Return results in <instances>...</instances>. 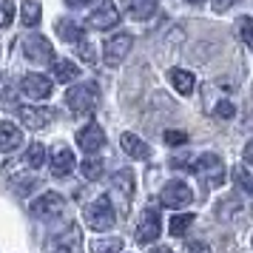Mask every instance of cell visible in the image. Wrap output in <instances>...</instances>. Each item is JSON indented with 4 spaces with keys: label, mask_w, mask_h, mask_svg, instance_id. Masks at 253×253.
<instances>
[{
    "label": "cell",
    "mask_w": 253,
    "mask_h": 253,
    "mask_svg": "<svg viewBox=\"0 0 253 253\" xmlns=\"http://www.w3.org/2000/svg\"><path fill=\"white\" fill-rule=\"evenodd\" d=\"M100 103V88H97V83H80V85H74L66 91V105H69L74 114H88L94 111Z\"/></svg>",
    "instance_id": "cell-1"
},
{
    "label": "cell",
    "mask_w": 253,
    "mask_h": 253,
    "mask_svg": "<svg viewBox=\"0 0 253 253\" xmlns=\"http://www.w3.org/2000/svg\"><path fill=\"white\" fill-rule=\"evenodd\" d=\"M194 173L199 176L202 188H219L225 182V162L219 160L216 154H202L194 162Z\"/></svg>",
    "instance_id": "cell-2"
},
{
    "label": "cell",
    "mask_w": 253,
    "mask_h": 253,
    "mask_svg": "<svg viewBox=\"0 0 253 253\" xmlns=\"http://www.w3.org/2000/svg\"><path fill=\"white\" fill-rule=\"evenodd\" d=\"M85 225L91 230H111L114 228V205L111 196H97L91 205L85 208Z\"/></svg>",
    "instance_id": "cell-3"
},
{
    "label": "cell",
    "mask_w": 253,
    "mask_h": 253,
    "mask_svg": "<svg viewBox=\"0 0 253 253\" xmlns=\"http://www.w3.org/2000/svg\"><path fill=\"white\" fill-rule=\"evenodd\" d=\"M131 46H134V37L128 35V32H120V35L114 37H108L105 40V46H103V60H105V66H120L123 60L131 54Z\"/></svg>",
    "instance_id": "cell-4"
},
{
    "label": "cell",
    "mask_w": 253,
    "mask_h": 253,
    "mask_svg": "<svg viewBox=\"0 0 253 253\" xmlns=\"http://www.w3.org/2000/svg\"><path fill=\"white\" fill-rule=\"evenodd\" d=\"M111 196L120 205V213H128V205H131V196H134V173L123 168V171L114 173L111 179Z\"/></svg>",
    "instance_id": "cell-5"
},
{
    "label": "cell",
    "mask_w": 253,
    "mask_h": 253,
    "mask_svg": "<svg viewBox=\"0 0 253 253\" xmlns=\"http://www.w3.org/2000/svg\"><path fill=\"white\" fill-rule=\"evenodd\" d=\"M66 211V199L57 194V191H46V194L32 202V216L37 219H54Z\"/></svg>",
    "instance_id": "cell-6"
},
{
    "label": "cell",
    "mask_w": 253,
    "mask_h": 253,
    "mask_svg": "<svg viewBox=\"0 0 253 253\" xmlns=\"http://www.w3.org/2000/svg\"><path fill=\"white\" fill-rule=\"evenodd\" d=\"M23 54L32 63H51L54 60V48H51V43L43 35H29L23 40Z\"/></svg>",
    "instance_id": "cell-7"
},
{
    "label": "cell",
    "mask_w": 253,
    "mask_h": 253,
    "mask_svg": "<svg viewBox=\"0 0 253 253\" xmlns=\"http://www.w3.org/2000/svg\"><path fill=\"white\" fill-rule=\"evenodd\" d=\"M191 199H194V194H191V188L185 182H168L165 188L160 191V202L165 208H185V205H191Z\"/></svg>",
    "instance_id": "cell-8"
},
{
    "label": "cell",
    "mask_w": 253,
    "mask_h": 253,
    "mask_svg": "<svg viewBox=\"0 0 253 253\" xmlns=\"http://www.w3.org/2000/svg\"><path fill=\"white\" fill-rule=\"evenodd\" d=\"M17 117H20V123H23L26 128L40 131V128H46L48 123H51L54 111H51V108H40V105H20V108H17Z\"/></svg>",
    "instance_id": "cell-9"
},
{
    "label": "cell",
    "mask_w": 253,
    "mask_h": 253,
    "mask_svg": "<svg viewBox=\"0 0 253 253\" xmlns=\"http://www.w3.org/2000/svg\"><path fill=\"white\" fill-rule=\"evenodd\" d=\"M157 236H160V213H157V208H145L137 222V242L139 245H148Z\"/></svg>",
    "instance_id": "cell-10"
},
{
    "label": "cell",
    "mask_w": 253,
    "mask_h": 253,
    "mask_svg": "<svg viewBox=\"0 0 253 253\" xmlns=\"http://www.w3.org/2000/svg\"><path fill=\"white\" fill-rule=\"evenodd\" d=\"M51 253H80L83 248V236H80V228L77 225H69V228L57 233L54 239H51Z\"/></svg>",
    "instance_id": "cell-11"
},
{
    "label": "cell",
    "mask_w": 253,
    "mask_h": 253,
    "mask_svg": "<svg viewBox=\"0 0 253 253\" xmlns=\"http://www.w3.org/2000/svg\"><path fill=\"white\" fill-rule=\"evenodd\" d=\"M51 80H48L46 74H26L23 83H20V91L26 97H32V100H48L51 97Z\"/></svg>",
    "instance_id": "cell-12"
},
{
    "label": "cell",
    "mask_w": 253,
    "mask_h": 253,
    "mask_svg": "<svg viewBox=\"0 0 253 253\" xmlns=\"http://www.w3.org/2000/svg\"><path fill=\"white\" fill-rule=\"evenodd\" d=\"M117 23H120V9H117L111 0H103L91 12V17H88V26L91 29H111Z\"/></svg>",
    "instance_id": "cell-13"
},
{
    "label": "cell",
    "mask_w": 253,
    "mask_h": 253,
    "mask_svg": "<svg viewBox=\"0 0 253 253\" xmlns=\"http://www.w3.org/2000/svg\"><path fill=\"white\" fill-rule=\"evenodd\" d=\"M77 145H80L85 154H97V151L105 145L103 128L97 126V123H88L85 128H80V134H77Z\"/></svg>",
    "instance_id": "cell-14"
},
{
    "label": "cell",
    "mask_w": 253,
    "mask_h": 253,
    "mask_svg": "<svg viewBox=\"0 0 253 253\" xmlns=\"http://www.w3.org/2000/svg\"><path fill=\"white\" fill-rule=\"evenodd\" d=\"M74 171V154L69 145H57L51 154V173L54 176H69Z\"/></svg>",
    "instance_id": "cell-15"
},
{
    "label": "cell",
    "mask_w": 253,
    "mask_h": 253,
    "mask_svg": "<svg viewBox=\"0 0 253 253\" xmlns=\"http://www.w3.org/2000/svg\"><path fill=\"white\" fill-rule=\"evenodd\" d=\"M20 145H23V131L14 123H0V151L9 154V151H17Z\"/></svg>",
    "instance_id": "cell-16"
},
{
    "label": "cell",
    "mask_w": 253,
    "mask_h": 253,
    "mask_svg": "<svg viewBox=\"0 0 253 253\" xmlns=\"http://www.w3.org/2000/svg\"><path fill=\"white\" fill-rule=\"evenodd\" d=\"M123 9L134 20H148L157 14V0H123Z\"/></svg>",
    "instance_id": "cell-17"
},
{
    "label": "cell",
    "mask_w": 253,
    "mask_h": 253,
    "mask_svg": "<svg viewBox=\"0 0 253 253\" xmlns=\"http://www.w3.org/2000/svg\"><path fill=\"white\" fill-rule=\"evenodd\" d=\"M120 145H123V151H126L128 157H134V160H148L151 157V148L137 137V134H123V137H120Z\"/></svg>",
    "instance_id": "cell-18"
},
{
    "label": "cell",
    "mask_w": 253,
    "mask_h": 253,
    "mask_svg": "<svg viewBox=\"0 0 253 253\" xmlns=\"http://www.w3.org/2000/svg\"><path fill=\"white\" fill-rule=\"evenodd\" d=\"M80 77V69L71 60H54V80L57 83H71Z\"/></svg>",
    "instance_id": "cell-19"
},
{
    "label": "cell",
    "mask_w": 253,
    "mask_h": 253,
    "mask_svg": "<svg viewBox=\"0 0 253 253\" xmlns=\"http://www.w3.org/2000/svg\"><path fill=\"white\" fill-rule=\"evenodd\" d=\"M40 14H43V9H40L37 0H23L20 3V20H23V26H37L40 23Z\"/></svg>",
    "instance_id": "cell-20"
},
{
    "label": "cell",
    "mask_w": 253,
    "mask_h": 253,
    "mask_svg": "<svg viewBox=\"0 0 253 253\" xmlns=\"http://www.w3.org/2000/svg\"><path fill=\"white\" fill-rule=\"evenodd\" d=\"M57 35L63 37L66 43H74V46H77V43L83 40V29L74 23V20H60L57 23Z\"/></svg>",
    "instance_id": "cell-21"
},
{
    "label": "cell",
    "mask_w": 253,
    "mask_h": 253,
    "mask_svg": "<svg viewBox=\"0 0 253 253\" xmlns=\"http://www.w3.org/2000/svg\"><path fill=\"white\" fill-rule=\"evenodd\" d=\"M171 83H173V88H176L179 94H191L194 91V74H191V71L173 69L171 71Z\"/></svg>",
    "instance_id": "cell-22"
},
{
    "label": "cell",
    "mask_w": 253,
    "mask_h": 253,
    "mask_svg": "<svg viewBox=\"0 0 253 253\" xmlns=\"http://www.w3.org/2000/svg\"><path fill=\"white\" fill-rule=\"evenodd\" d=\"M83 176L88 179V182H97L100 176H103V160H97V157H88V160L80 165Z\"/></svg>",
    "instance_id": "cell-23"
},
{
    "label": "cell",
    "mask_w": 253,
    "mask_h": 253,
    "mask_svg": "<svg viewBox=\"0 0 253 253\" xmlns=\"http://www.w3.org/2000/svg\"><path fill=\"white\" fill-rule=\"evenodd\" d=\"M43 162H46V145H40V142L29 145V151H26V165L29 168H43Z\"/></svg>",
    "instance_id": "cell-24"
},
{
    "label": "cell",
    "mask_w": 253,
    "mask_h": 253,
    "mask_svg": "<svg viewBox=\"0 0 253 253\" xmlns=\"http://www.w3.org/2000/svg\"><path fill=\"white\" fill-rule=\"evenodd\" d=\"M120 251H123V239H117V236L91 242V253H120Z\"/></svg>",
    "instance_id": "cell-25"
},
{
    "label": "cell",
    "mask_w": 253,
    "mask_h": 253,
    "mask_svg": "<svg viewBox=\"0 0 253 253\" xmlns=\"http://www.w3.org/2000/svg\"><path fill=\"white\" fill-rule=\"evenodd\" d=\"M191 225H194V213H176L171 219V236H185Z\"/></svg>",
    "instance_id": "cell-26"
},
{
    "label": "cell",
    "mask_w": 253,
    "mask_h": 253,
    "mask_svg": "<svg viewBox=\"0 0 253 253\" xmlns=\"http://www.w3.org/2000/svg\"><path fill=\"white\" fill-rule=\"evenodd\" d=\"M236 32H239L242 43L253 48V17H239L236 20Z\"/></svg>",
    "instance_id": "cell-27"
},
{
    "label": "cell",
    "mask_w": 253,
    "mask_h": 253,
    "mask_svg": "<svg viewBox=\"0 0 253 253\" xmlns=\"http://www.w3.org/2000/svg\"><path fill=\"white\" fill-rule=\"evenodd\" d=\"M14 12H17V6H14V0H0V29H6V26H12V20H14Z\"/></svg>",
    "instance_id": "cell-28"
},
{
    "label": "cell",
    "mask_w": 253,
    "mask_h": 253,
    "mask_svg": "<svg viewBox=\"0 0 253 253\" xmlns=\"http://www.w3.org/2000/svg\"><path fill=\"white\" fill-rule=\"evenodd\" d=\"M233 179H236V185H239L245 194L253 196V176H248V171H245V168H236V171H233Z\"/></svg>",
    "instance_id": "cell-29"
},
{
    "label": "cell",
    "mask_w": 253,
    "mask_h": 253,
    "mask_svg": "<svg viewBox=\"0 0 253 253\" xmlns=\"http://www.w3.org/2000/svg\"><path fill=\"white\" fill-rule=\"evenodd\" d=\"M77 51H80V57L85 60V63H94V60H97V54H94L91 43H88V40H85V37H83L80 43H77Z\"/></svg>",
    "instance_id": "cell-30"
},
{
    "label": "cell",
    "mask_w": 253,
    "mask_h": 253,
    "mask_svg": "<svg viewBox=\"0 0 253 253\" xmlns=\"http://www.w3.org/2000/svg\"><path fill=\"white\" fill-rule=\"evenodd\" d=\"M165 142L168 145H185L188 142V134L185 131H165Z\"/></svg>",
    "instance_id": "cell-31"
},
{
    "label": "cell",
    "mask_w": 253,
    "mask_h": 253,
    "mask_svg": "<svg viewBox=\"0 0 253 253\" xmlns=\"http://www.w3.org/2000/svg\"><path fill=\"white\" fill-rule=\"evenodd\" d=\"M233 114H236V108H233V103H228V100L216 105V117H219V120H230Z\"/></svg>",
    "instance_id": "cell-32"
},
{
    "label": "cell",
    "mask_w": 253,
    "mask_h": 253,
    "mask_svg": "<svg viewBox=\"0 0 253 253\" xmlns=\"http://www.w3.org/2000/svg\"><path fill=\"white\" fill-rule=\"evenodd\" d=\"M236 3H239V0H213V9H216V12H228L230 6H236Z\"/></svg>",
    "instance_id": "cell-33"
},
{
    "label": "cell",
    "mask_w": 253,
    "mask_h": 253,
    "mask_svg": "<svg viewBox=\"0 0 253 253\" xmlns=\"http://www.w3.org/2000/svg\"><path fill=\"white\" fill-rule=\"evenodd\" d=\"M188 253H211V248H208L205 242H191L188 245Z\"/></svg>",
    "instance_id": "cell-34"
},
{
    "label": "cell",
    "mask_w": 253,
    "mask_h": 253,
    "mask_svg": "<svg viewBox=\"0 0 253 253\" xmlns=\"http://www.w3.org/2000/svg\"><path fill=\"white\" fill-rule=\"evenodd\" d=\"M242 157H245V162H248V165H253V139L248 142V145H245V151H242Z\"/></svg>",
    "instance_id": "cell-35"
},
{
    "label": "cell",
    "mask_w": 253,
    "mask_h": 253,
    "mask_svg": "<svg viewBox=\"0 0 253 253\" xmlns=\"http://www.w3.org/2000/svg\"><path fill=\"white\" fill-rule=\"evenodd\" d=\"M66 3H69V6H74V9H77V6H85L88 0H66Z\"/></svg>",
    "instance_id": "cell-36"
},
{
    "label": "cell",
    "mask_w": 253,
    "mask_h": 253,
    "mask_svg": "<svg viewBox=\"0 0 253 253\" xmlns=\"http://www.w3.org/2000/svg\"><path fill=\"white\" fill-rule=\"evenodd\" d=\"M151 253H171V251H168V248H162V245H160V248H151Z\"/></svg>",
    "instance_id": "cell-37"
},
{
    "label": "cell",
    "mask_w": 253,
    "mask_h": 253,
    "mask_svg": "<svg viewBox=\"0 0 253 253\" xmlns=\"http://www.w3.org/2000/svg\"><path fill=\"white\" fill-rule=\"evenodd\" d=\"M188 3H194V6H199V3H205V0H188Z\"/></svg>",
    "instance_id": "cell-38"
},
{
    "label": "cell",
    "mask_w": 253,
    "mask_h": 253,
    "mask_svg": "<svg viewBox=\"0 0 253 253\" xmlns=\"http://www.w3.org/2000/svg\"><path fill=\"white\" fill-rule=\"evenodd\" d=\"M251 242H253V239H251Z\"/></svg>",
    "instance_id": "cell-39"
}]
</instances>
